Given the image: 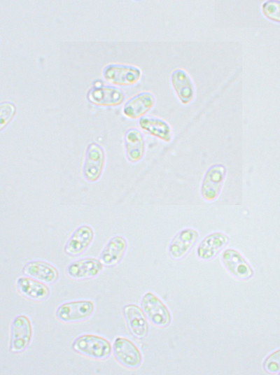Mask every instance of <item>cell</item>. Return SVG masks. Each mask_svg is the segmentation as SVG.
<instances>
[{
	"label": "cell",
	"instance_id": "cell-1",
	"mask_svg": "<svg viewBox=\"0 0 280 375\" xmlns=\"http://www.w3.org/2000/svg\"><path fill=\"white\" fill-rule=\"evenodd\" d=\"M71 346L73 350L79 354L99 360L108 358L112 352V346L108 340L93 334L78 336Z\"/></svg>",
	"mask_w": 280,
	"mask_h": 375
},
{
	"label": "cell",
	"instance_id": "cell-2",
	"mask_svg": "<svg viewBox=\"0 0 280 375\" xmlns=\"http://www.w3.org/2000/svg\"><path fill=\"white\" fill-rule=\"evenodd\" d=\"M102 75L105 80L111 84L130 86L141 79V71L132 65L109 64L104 67Z\"/></svg>",
	"mask_w": 280,
	"mask_h": 375
},
{
	"label": "cell",
	"instance_id": "cell-3",
	"mask_svg": "<svg viewBox=\"0 0 280 375\" xmlns=\"http://www.w3.org/2000/svg\"><path fill=\"white\" fill-rule=\"evenodd\" d=\"M105 163L103 148L95 142L89 143L85 155L83 176L89 183L97 182L101 177Z\"/></svg>",
	"mask_w": 280,
	"mask_h": 375
},
{
	"label": "cell",
	"instance_id": "cell-4",
	"mask_svg": "<svg viewBox=\"0 0 280 375\" xmlns=\"http://www.w3.org/2000/svg\"><path fill=\"white\" fill-rule=\"evenodd\" d=\"M32 337V326L29 318L24 314L16 316L11 323L10 351L21 353L29 345Z\"/></svg>",
	"mask_w": 280,
	"mask_h": 375
},
{
	"label": "cell",
	"instance_id": "cell-5",
	"mask_svg": "<svg viewBox=\"0 0 280 375\" xmlns=\"http://www.w3.org/2000/svg\"><path fill=\"white\" fill-rule=\"evenodd\" d=\"M141 309L154 325L165 327L170 323L171 315L165 304L152 292H146L141 300Z\"/></svg>",
	"mask_w": 280,
	"mask_h": 375
},
{
	"label": "cell",
	"instance_id": "cell-6",
	"mask_svg": "<svg viewBox=\"0 0 280 375\" xmlns=\"http://www.w3.org/2000/svg\"><path fill=\"white\" fill-rule=\"evenodd\" d=\"M94 306L91 300H77L62 303L56 309V317L65 323L84 320L93 313Z\"/></svg>",
	"mask_w": 280,
	"mask_h": 375
},
{
	"label": "cell",
	"instance_id": "cell-7",
	"mask_svg": "<svg viewBox=\"0 0 280 375\" xmlns=\"http://www.w3.org/2000/svg\"><path fill=\"white\" fill-rule=\"evenodd\" d=\"M112 351L115 359L127 368H136L141 363L142 356L140 351L127 337H116L113 343Z\"/></svg>",
	"mask_w": 280,
	"mask_h": 375
},
{
	"label": "cell",
	"instance_id": "cell-8",
	"mask_svg": "<svg viewBox=\"0 0 280 375\" xmlns=\"http://www.w3.org/2000/svg\"><path fill=\"white\" fill-rule=\"evenodd\" d=\"M226 173L222 164H214L206 171L201 185V196L207 201L215 200L221 189Z\"/></svg>",
	"mask_w": 280,
	"mask_h": 375
},
{
	"label": "cell",
	"instance_id": "cell-9",
	"mask_svg": "<svg viewBox=\"0 0 280 375\" xmlns=\"http://www.w3.org/2000/svg\"><path fill=\"white\" fill-rule=\"evenodd\" d=\"M88 101L98 106H116L121 104L125 95L122 91L113 86L97 85L87 93Z\"/></svg>",
	"mask_w": 280,
	"mask_h": 375
},
{
	"label": "cell",
	"instance_id": "cell-10",
	"mask_svg": "<svg viewBox=\"0 0 280 375\" xmlns=\"http://www.w3.org/2000/svg\"><path fill=\"white\" fill-rule=\"evenodd\" d=\"M104 264L95 257H84L71 262L66 267V274L74 279L93 278L103 271Z\"/></svg>",
	"mask_w": 280,
	"mask_h": 375
},
{
	"label": "cell",
	"instance_id": "cell-11",
	"mask_svg": "<svg viewBox=\"0 0 280 375\" xmlns=\"http://www.w3.org/2000/svg\"><path fill=\"white\" fill-rule=\"evenodd\" d=\"M94 238V231L88 225L78 227L71 234L64 246V252L71 256L82 254L90 245Z\"/></svg>",
	"mask_w": 280,
	"mask_h": 375
},
{
	"label": "cell",
	"instance_id": "cell-12",
	"mask_svg": "<svg viewBox=\"0 0 280 375\" xmlns=\"http://www.w3.org/2000/svg\"><path fill=\"white\" fill-rule=\"evenodd\" d=\"M199 234L192 228H186L178 232L169 246V254L174 260L184 257L198 238Z\"/></svg>",
	"mask_w": 280,
	"mask_h": 375
},
{
	"label": "cell",
	"instance_id": "cell-13",
	"mask_svg": "<svg viewBox=\"0 0 280 375\" xmlns=\"http://www.w3.org/2000/svg\"><path fill=\"white\" fill-rule=\"evenodd\" d=\"M22 272L27 276L45 283H53L59 276V271L52 264L43 260H31L27 262Z\"/></svg>",
	"mask_w": 280,
	"mask_h": 375
},
{
	"label": "cell",
	"instance_id": "cell-14",
	"mask_svg": "<svg viewBox=\"0 0 280 375\" xmlns=\"http://www.w3.org/2000/svg\"><path fill=\"white\" fill-rule=\"evenodd\" d=\"M222 261L225 268L235 277L247 279L252 276L253 270L243 256L236 250L228 248L222 254Z\"/></svg>",
	"mask_w": 280,
	"mask_h": 375
},
{
	"label": "cell",
	"instance_id": "cell-15",
	"mask_svg": "<svg viewBox=\"0 0 280 375\" xmlns=\"http://www.w3.org/2000/svg\"><path fill=\"white\" fill-rule=\"evenodd\" d=\"M155 98L148 92H142L130 99L124 105L122 113L130 119L140 118L153 106Z\"/></svg>",
	"mask_w": 280,
	"mask_h": 375
},
{
	"label": "cell",
	"instance_id": "cell-16",
	"mask_svg": "<svg viewBox=\"0 0 280 375\" xmlns=\"http://www.w3.org/2000/svg\"><path fill=\"white\" fill-rule=\"evenodd\" d=\"M127 248V241L121 235L112 236L103 248L99 260L104 265L113 267L118 264Z\"/></svg>",
	"mask_w": 280,
	"mask_h": 375
},
{
	"label": "cell",
	"instance_id": "cell-17",
	"mask_svg": "<svg viewBox=\"0 0 280 375\" xmlns=\"http://www.w3.org/2000/svg\"><path fill=\"white\" fill-rule=\"evenodd\" d=\"M123 313L132 334L137 338L145 337L148 325L142 309L136 304H129L123 307Z\"/></svg>",
	"mask_w": 280,
	"mask_h": 375
},
{
	"label": "cell",
	"instance_id": "cell-18",
	"mask_svg": "<svg viewBox=\"0 0 280 375\" xmlns=\"http://www.w3.org/2000/svg\"><path fill=\"white\" fill-rule=\"evenodd\" d=\"M229 241V237L220 232H216L206 236L200 243L197 249V256L204 260L212 259L225 247Z\"/></svg>",
	"mask_w": 280,
	"mask_h": 375
},
{
	"label": "cell",
	"instance_id": "cell-19",
	"mask_svg": "<svg viewBox=\"0 0 280 375\" xmlns=\"http://www.w3.org/2000/svg\"><path fill=\"white\" fill-rule=\"evenodd\" d=\"M124 146L126 157L130 162H138L144 157V139L142 134L137 129L130 128L125 132Z\"/></svg>",
	"mask_w": 280,
	"mask_h": 375
},
{
	"label": "cell",
	"instance_id": "cell-20",
	"mask_svg": "<svg viewBox=\"0 0 280 375\" xmlns=\"http://www.w3.org/2000/svg\"><path fill=\"white\" fill-rule=\"evenodd\" d=\"M17 288L23 296L33 300H45L50 294V290L45 283L29 276L19 277Z\"/></svg>",
	"mask_w": 280,
	"mask_h": 375
},
{
	"label": "cell",
	"instance_id": "cell-21",
	"mask_svg": "<svg viewBox=\"0 0 280 375\" xmlns=\"http://www.w3.org/2000/svg\"><path fill=\"white\" fill-rule=\"evenodd\" d=\"M172 87L183 104L190 103L194 97L195 89L189 75L183 69L174 70L171 75Z\"/></svg>",
	"mask_w": 280,
	"mask_h": 375
},
{
	"label": "cell",
	"instance_id": "cell-22",
	"mask_svg": "<svg viewBox=\"0 0 280 375\" xmlns=\"http://www.w3.org/2000/svg\"><path fill=\"white\" fill-rule=\"evenodd\" d=\"M140 128L164 142H169L172 139V130L164 120L152 116H143L139 120Z\"/></svg>",
	"mask_w": 280,
	"mask_h": 375
},
{
	"label": "cell",
	"instance_id": "cell-23",
	"mask_svg": "<svg viewBox=\"0 0 280 375\" xmlns=\"http://www.w3.org/2000/svg\"><path fill=\"white\" fill-rule=\"evenodd\" d=\"M16 113L15 105L10 101L0 104V129L2 131L13 119Z\"/></svg>",
	"mask_w": 280,
	"mask_h": 375
},
{
	"label": "cell",
	"instance_id": "cell-24",
	"mask_svg": "<svg viewBox=\"0 0 280 375\" xmlns=\"http://www.w3.org/2000/svg\"><path fill=\"white\" fill-rule=\"evenodd\" d=\"M262 12L269 20L280 23V1L268 0L262 4Z\"/></svg>",
	"mask_w": 280,
	"mask_h": 375
},
{
	"label": "cell",
	"instance_id": "cell-25",
	"mask_svg": "<svg viewBox=\"0 0 280 375\" xmlns=\"http://www.w3.org/2000/svg\"><path fill=\"white\" fill-rule=\"evenodd\" d=\"M264 368L270 373L280 371V349L268 355L264 362Z\"/></svg>",
	"mask_w": 280,
	"mask_h": 375
}]
</instances>
